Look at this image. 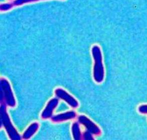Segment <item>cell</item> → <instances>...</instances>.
I'll return each instance as SVG.
<instances>
[{
	"label": "cell",
	"instance_id": "cell-10",
	"mask_svg": "<svg viewBox=\"0 0 147 140\" xmlns=\"http://www.w3.org/2000/svg\"><path fill=\"white\" fill-rule=\"evenodd\" d=\"M39 1H41V0H15L12 3H10V4L12 8L14 6H21L23 4L30 3L32 2H37Z\"/></svg>",
	"mask_w": 147,
	"mask_h": 140
},
{
	"label": "cell",
	"instance_id": "cell-4",
	"mask_svg": "<svg viewBox=\"0 0 147 140\" xmlns=\"http://www.w3.org/2000/svg\"><path fill=\"white\" fill-rule=\"evenodd\" d=\"M78 121L80 124L84 125L88 131L92 134L98 136L101 134V130L99 127L86 116L80 115L78 116Z\"/></svg>",
	"mask_w": 147,
	"mask_h": 140
},
{
	"label": "cell",
	"instance_id": "cell-1",
	"mask_svg": "<svg viewBox=\"0 0 147 140\" xmlns=\"http://www.w3.org/2000/svg\"><path fill=\"white\" fill-rule=\"evenodd\" d=\"M92 53L94 61L93 74L94 80L97 83H101L103 81L105 77L101 49L98 45L94 46L92 48Z\"/></svg>",
	"mask_w": 147,
	"mask_h": 140
},
{
	"label": "cell",
	"instance_id": "cell-12",
	"mask_svg": "<svg viewBox=\"0 0 147 140\" xmlns=\"http://www.w3.org/2000/svg\"><path fill=\"white\" fill-rule=\"evenodd\" d=\"M139 111L142 114H147V105L140 106L139 108Z\"/></svg>",
	"mask_w": 147,
	"mask_h": 140
},
{
	"label": "cell",
	"instance_id": "cell-2",
	"mask_svg": "<svg viewBox=\"0 0 147 140\" xmlns=\"http://www.w3.org/2000/svg\"><path fill=\"white\" fill-rule=\"evenodd\" d=\"M0 112L1 123L4 128L5 129L10 139L14 140H20L21 139V136L12 125L9 115L7 112L6 104L5 103L4 104H1Z\"/></svg>",
	"mask_w": 147,
	"mask_h": 140
},
{
	"label": "cell",
	"instance_id": "cell-8",
	"mask_svg": "<svg viewBox=\"0 0 147 140\" xmlns=\"http://www.w3.org/2000/svg\"><path fill=\"white\" fill-rule=\"evenodd\" d=\"M39 125L37 122L33 123L30 125L23 135V139L27 140L34 135L38 131Z\"/></svg>",
	"mask_w": 147,
	"mask_h": 140
},
{
	"label": "cell",
	"instance_id": "cell-9",
	"mask_svg": "<svg viewBox=\"0 0 147 140\" xmlns=\"http://www.w3.org/2000/svg\"><path fill=\"white\" fill-rule=\"evenodd\" d=\"M72 133L74 140L81 139L82 134L80 126L78 122L74 123L72 126Z\"/></svg>",
	"mask_w": 147,
	"mask_h": 140
},
{
	"label": "cell",
	"instance_id": "cell-3",
	"mask_svg": "<svg viewBox=\"0 0 147 140\" xmlns=\"http://www.w3.org/2000/svg\"><path fill=\"white\" fill-rule=\"evenodd\" d=\"M1 100L10 107L16 106V102L9 81L5 78L1 80Z\"/></svg>",
	"mask_w": 147,
	"mask_h": 140
},
{
	"label": "cell",
	"instance_id": "cell-11",
	"mask_svg": "<svg viewBox=\"0 0 147 140\" xmlns=\"http://www.w3.org/2000/svg\"><path fill=\"white\" fill-rule=\"evenodd\" d=\"M83 137L84 139L85 140H92L93 137L92 136V134L91 133L89 132L88 131L86 132L83 135Z\"/></svg>",
	"mask_w": 147,
	"mask_h": 140
},
{
	"label": "cell",
	"instance_id": "cell-7",
	"mask_svg": "<svg viewBox=\"0 0 147 140\" xmlns=\"http://www.w3.org/2000/svg\"><path fill=\"white\" fill-rule=\"evenodd\" d=\"M76 116V113L74 111H71L52 117L51 118V120L54 122H61L73 119L75 118Z\"/></svg>",
	"mask_w": 147,
	"mask_h": 140
},
{
	"label": "cell",
	"instance_id": "cell-6",
	"mask_svg": "<svg viewBox=\"0 0 147 140\" xmlns=\"http://www.w3.org/2000/svg\"><path fill=\"white\" fill-rule=\"evenodd\" d=\"M58 104V100L57 98H53L50 100L46 105L45 108L41 114V118L43 119H47L51 117L53 110L55 109Z\"/></svg>",
	"mask_w": 147,
	"mask_h": 140
},
{
	"label": "cell",
	"instance_id": "cell-5",
	"mask_svg": "<svg viewBox=\"0 0 147 140\" xmlns=\"http://www.w3.org/2000/svg\"><path fill=\"white\" fill-rule=\"evenodd\" d=\"M55 95L60 99L65 101L70 106L73 108H77L79 106V103L76 99L71 95H70L66 91L61 88H57L55 91Z\"/></svg>",
	"mask_w": 147,
	"mask_h": 140
}]
</instances>
